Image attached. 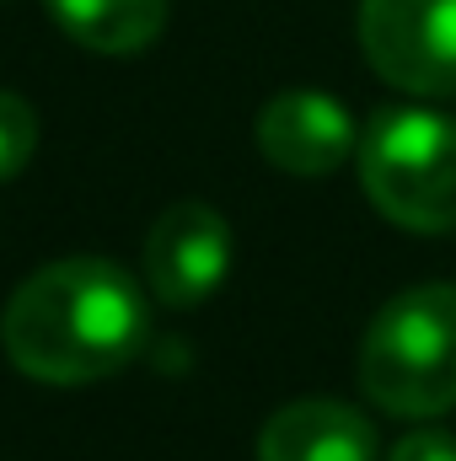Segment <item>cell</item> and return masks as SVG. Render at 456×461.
Segmentation results:
<instances>
[{
	"mask_svg": "<svg viewBox=\"0 0 456 461\" xmlns=\"http://www.w3.org/2000/svg\"><path fill=\"white\" fill-rule=\"evenodd\" d=\"M150 339V301L108 258H65L16 285L0 344L43 386H92L118 375Z\"/></svg>",
	"mask_w": 456,
	"mask_h": 461,
	"instance_id": "obj_1",
	"label": "cell"
},
{
	"mask_svg": "<svg viewBox=\"0 0 456 461\" xmlns=\"http://www.w3.org/2000/svg\"><path fill=\"white\" fill-rule=\"evenodd\" d=\"M360 386L376 408L435 419L456 408V285L392 295L360 344Z\"/></svg>",
	"mask_w": 456,
	"mask_h": 461,
	"instance_id": "obj_2",
	"label": "cell"
},
{
	"mask_svg": "<svg viewBox=\"0 0 456 461\" xmlns=\"http://www.w3.org/2000/svg\"><path fill=\"white\" fill-rule=\"evenodd\" d=\"M365 199L403 230H456V118L430 108H387L360 140Z\"/></svg>",
	"mask_w": 456,
	"mask_h": 461,
	"instance_id": "obj_3",
	"label": "cell"
},
{
	"mask_svg": "<svg viewBox=\"0 0 456 461\" xmlns=\"http://www.w3.org/2000/svg\"><path fill=\"white\" fill-rule=\"evenodd\" d=\"M370 70L408 97H456V0H360Z\"/></svg>",
	"mask_w": 456,
	"mask_h": 461,
	"instance_id": "obj_4",
	"label": "cell"
},
{
	"mask_svg": "<svg viewBox=\"0 0 456 461\" xmlns=\"http://www.w3.org/2000/svg\"><path fill=\"white\" fill-rule=\"evenodd\" d=\"M231 268V226L221 210L183 199L145 236V285L161 306H199Z\"/></svg>",
	"mask_w": 456,
	"mask_h": 461,
	"instance_id": "obj_5",
	"label": "cell"
},
{
	"mask_svg": "<svg viewBox=\"0 0 456 461\" xmlns=\"http://www.w3.org/2000/svg\"><path fill=\"white\" fill-rule=\"evenodd\" d=\"M258 150L290 177H328L360 150L354 118L328 92H279L258 113Z\"/></svg>",
	"mask_w": 456,
	"mask_h": 461,
	"instance_id": "obj_6",
	"label": "cell"
},
{
	"mask_svg": "<svg viewBox=\"0 0 456 461\" xmlns=\"http://www.w3.org/2000/svg\"><path fill=\"white\" fill-rule=\"evenodd\" d=\"M258 461H376V429L349 402L306 397L263 424Z\"/></svg>",
	"mask_w": 456,
	"mask_h": 461,
	"instance_id": "obj_7",
	"label": "cell"
},
{
	"mask_svg": "<svg viewBox=\"0 0 456 461\" xmlns=\"http://www.w3.org/2000/svg\"><path fill=\"white\" fill-rule=\"evenodd\" d=\"M54 27L92 54H140L167 27V0H43Z\"/></svg>",
	"mask_w": 456,
	"mask_h": 461,
	"instance_id": "obj_8",
	"label": "cell"
},
{
	"mask_svg": "<svg viewBox=\"0 0 456 461\" xmlns=\"http://www.w3.org/2000/svg\"><path fill=\"white\" fill-rule=\"evenodd\" d=\"M38 150V113L27 97L0 92V183H11Z\"/></svg>",
	"mask_w": 456,
	"mask_h": 461,
	"instance_id": "obj_9",
	"label": "cell"
},
{
	"mask_svg": "<svg viewBox=\"0 0 456 461\" xmlns=\"http://www.w3.org/2000/svg\"><path fill=\"white\" fill-rule=\"evenodd\" d=\"M387 461H456V435L446 429H414L392 446Z\"/></svg>",
	"mask_w": 456,
	"mask_h": 461,
	"instance_id": "obj_10",
	"label": "cell"
}]
</instances>
